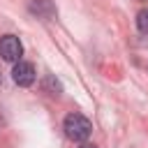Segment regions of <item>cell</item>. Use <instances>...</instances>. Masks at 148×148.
<instances>
[{
  "instance_id": "1",
  "label": "cell",
  "mask_w": 148,
  "mask_h": 148,
  "mask_svg": "<svg viewBox=\"0 0 148 148\" xmlns=\"http://www.w3.org/2000/svg\"><path fill=\"white\" fill-rule=\"evenodd\" d=\"M92 132V125L86 116L81 113H69L65 118V134L72 139V141H86Z\"/></svg>"
},
{
  "instance_id": "2",
  "label": "cell",
  "mask_w": 148,
  "mask_h": 148,
  "mask_svg": "<svg viewBox=\"0 0 148 148\" xmlns=\"http://www.w3.org/2000/svg\"><path fill=\"white\" fill-rule=\"evenodd\" d=\"M21 53H23V46H21L18 37H14V35H5V37L0 39V56H2L5 60H9V62H18V60H21Z\"/></svg>"
},
{
  "instance_id": "3",
  "label": "cell",
  "mask_w": 148,
  "mask_h": 148,
  "mask_svg": "<svg viewBox=\"0 0 148 148\" xmlns=\"http://www.w3.org/2000/svg\"><path fill=\"white\" fill-rule=\"evenodd\" d=\"M35 76H37L35 74V67L30 62H25V60H18L14 65V69H12V79L18 86H32L35 83Z\"/></svg>"
},
{
  "instance_id": "4",
  "label": "cell",
  "mask_w": 148,
  "mask_h": 148,
  "mask_svg": "<svg viewBox=\"0 0 148 148\" xmlns=\"http://www.w3.org/2000/svg\"><path fill=\"white\" fill-rule=\"evenodd\" d=\"M30 12H32L35 16L44 18V21H49V18L56 16V7H53L51 0H32V2H30Z\"/></svg>"
},
{
  "instance_id": "5",
  "label": "cell",
  "mask_w": 148,
  "mask_h": 148,
  "mask_svg": "<svg viewBox=\"0 0 148 148\" xmlns=\"http://www.w3.org/2000/svg\"><path fill=\"white\" fill-rule=\"evenodd\" d=\"M136 28H139L143 35H148V9H141V12L136 14Z\"/></svg>"
},
{
  "instance_id": "6",
  "label": "cell",
  "mask_w": 148,
  "mask_h": 148,
  "mask_svg": "<svg viewBox=\"0 0 148 148\" xmlns=\"http://www.w3.org/2000/svg\"><path fill=\"white\" fill-rule=\"evenodd\" d=\"M81 148H97V146H92V143H86V146H81Z\"/></svg>"
}]
</instances>
